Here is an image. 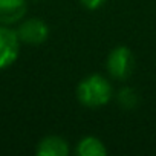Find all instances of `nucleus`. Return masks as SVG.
<instances>
[{
    "label": "nucleus",
    "instance_id": "obj_1",
    "mask_svg": "<svg viewBox=\"0 0 156 156\" xmlns=\"http://www.w3.org/2000/svg\"><path fill=\"white\" fill-rule=\"evenodd\" d=\"M76 98L84 107L97 109L107 104L112 98V86L103 75L94 73L78 83Z\"/></svg>",
    "mask_w": 156,
    "mask_h": 156
},
{
    "label": "nucleus",
    "instance_id": "obj_2",
    "mask_svg": "<svg viewBox=\"0 0 156 156\" xmlns=\"http://www.w3.org/2000/svg\"><path fill=\"white\" fill-rule=\"evenodd\" d=\"M109 73L115 80H126L133 72V54L127 46H116L106 61Z\"/></svg>",
    "mask_w": 156,
    "mask_h": 156
},
{
    "label": "nucleus",
    "instance_id": "obj_9",
    "mask_svg": "<svg viewBox=\"0 0 156 156\" xmlns=\"http://www.w3.org/2000/svg\"><path fill=\"white\" fill-rule=\"evenodd\" d=\"M81 2V5L84 6V8H87V9H98L106 0H80Z\"/></svg>",
    "mask_w": 156,
    "mask_h": 156
},
{
    "label": "nucleus",
    "instance_id": "obj_4",
    "mask_svg": "<svg viewBox=\"0 0 156 156\" xmlns=\"http://www.w3.org/2000/svg\"><path fill=\"white\" fill-rule=\"evenodd\" d=\"M17 35L22 43L37 46L48 38L49 28L41 19H26L19 25Z\"/></svg>",
    "mask_w": 156,
    "mask_h": 156
},
{
    "label": "nucleus",
    "instance_id": "obj_7",
    "mask_svg": "<svg viewBox=\"0 0 156 156\" xmlns=\"http://www.w3.org/2000/svg\"><path fill=\"white\" fill-rule=\"evenodd\" d=\"M76 153L80 156H104L107 148L101 139L95 136H86L76 144Z\"/></svg>",
    "mask_w": 156,
    "mask_h": 156
},
{
    "label": "nucleus",
    "instance_id": "obj_8",
    "mask_svg": "<svg viewBox=\"0 0 156 156\" xmlns=\"http://www.w3.org/2000/svg\"><path fill=\"white\" fill-rule=\"evenodd\" d=\"M118 103L122 109L126 110H132L138 106V94L132 89V87H122L118 92Z\"/></svg>",
    "mask_w": 156,
    "mask_h": 156
},
{
    "label": "nucleus",
    "instance_id": "obj_3",
    "mask_svg": "<svg viewBox=\"0 0 156 156\" xmlns=\"http://www.w3.org/2000/svg\"><path fill=\"white\" fill-rule=\"evenodd\" d=\"M20 52V38L17 31L6 25H0V69L11 66Z\"/></svg>",
    "mask_w": 156,
    "mask_h": 156
},
{
    "label": "nucleus",
    "instance_id": "obj_5",
    "mask_svg": "<svg viewBox=\"0 0 156 156\" xmlns=\"http://www.w3.org/2000/svg\"><path fill=\"white\" fill-rule=\"evenodd\" d=\"M26 0H0V25H16L26 16Z\"/></svg>",
    "mask_w": 156,
    "mask_h": 156
},
{
    "label": "nucleus",
    "instance_id": "obj_6",
    "mask_svg": "<svg viewBox=\"0 0 156 156\" xmlns=\"http://www.w3.org/2000/svg\"><path fill=\"white\" fill-rule=\"evenodd\" d=\"M35 153L38 156H67L69 145H67L66 139H63L61 136L51 135V136L43 138L38 142Z\"/></svg>",
    "mask_w": 156,
    "mask_h": 156
}]
</instances>
